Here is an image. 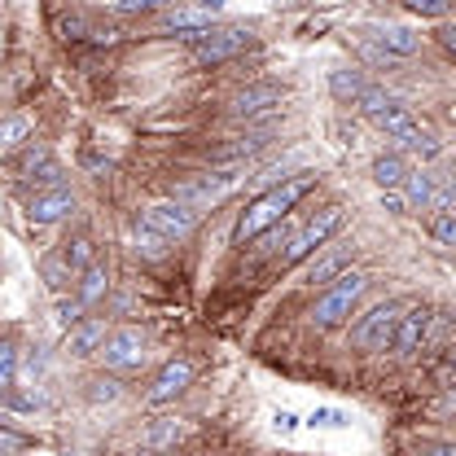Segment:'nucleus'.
Segmentation results:
<instances>
[{
  "instance_id": "f257e3e1",
  "label": "nucleus",
  "mask_w": 456,
  "mask_h": 456,
  "mask_svg": "<svg viewBox=\"0 0 456 456\" xmlns=\"http://www.w3.org/2000/svg\"><path fill=\"white\" fill-rule=\"evenodd\" d=\"M312 184H316V175H289L285 184L268 189L264 198H255V202L241 211V220H237V241L246 246V241H255L259 232H268L273 224H281L285 216H289V207H294Z\"/></svg>"
},
{
  "instance_id": "f03ea898",
  "label": "nucleus",
  "mask_w": 456,
  "mask_h": 456,
  "mask_svg": "<svg viewBox=\"0 0 456 456\" xmlns=\"http://www.w3.org/2000/svg\"><path fill=\"white\" fill-rule=\"evenodd\" d=\"M364 285H369V277H364V273H342L334 285H325V294L316 298V312H312L316 330H338L342 321L351 316V307L360 303Z\"/></svg>"
},
{
  "instance_id": "7ed1b4c3",
  "label": "nucleus",
  "mask_w": 456,
  "mask_h": 456,
  "mask_svg": "<svg viewBox=\"0 0 456 456\" xmlns=\"http://www.w3.org/2000/svg\"><path fill=\"white\" fill-rule=\"evenodd\" d=\"M399 321H403V303H378L373 312H364V316L355 321L351 342H355L360 351H387V346H395Z\"/></svg>"
},
{
  "instance_id": "20e7f679",
  "label": "nucleus",
  "mask_w": 456,
  "mask_h": 456,
  "mask_svg": "<svg viewBox=\"0 0 456 456\" xmlns=\"http://www.w3.org/2000/svg\"><path fill=\"white\" fill-rule=\"evenodd\" d=\"M342 228V207H325L321 216H312L307 224L298 228L294 237H289V246H285V255H281V264L285 268H294V264H303L312 250H321L334 232Z\"/></svg>"
},
{
  "instance_id": "39448f33",
  "label": "nucleus",
  "mask_w": 456,
  "mask_h": 456,
  "mask_svg": "<svg viewBox=\"0 0 456 456\" xmlns=\"http://www.w3.org/2000/svg\"><path fill=\"white\" fill-rule=\"evenodd\" d=\"M141 220L154 228V232H163L171 246H175V241H184V237L198 228V211H193L189 202H180V198H163V202H154Z\"/></svg>"
},
{
  "instance_id": "423d86ee",
  "label": "nucleus",
  "mask_w": 456,
  "mask_h": 456,
  "mask_svg": "<svg viewBox=\"0 0 456 456\" xmlns=\"http://www.w3.org/2000/svg\"><path fill=\"white\" fill-rule=\"evenodd\" d=\"M145 360V334L136 330V325H123V330H114L106 346H102V364L114 369V373H123V369H136Z\"/></svg>"
},
{
  "instance_id": "0eeeda50",
  "label": "nucleus",
  "mask_w": 456,
  "mask_h": 456,
  "mask_svg": "<svg viewBox=\"0 0 456 456\" xmlns=\"http://www.w3.org/2000/svg\"><path fill=\"white\" fill-rule=\"evenodd\" d=\"M250 40H255V36H250L246 27H224V31H211V36H202V40H198L193 61H198V66H220V61H228V57L241 53Z\"/></svg>"
},
{
  "instance_id": "6e6552de",
  "label": "nucleus",
  "mask_w": 456,
  "mask_h": 456,
  "mask_svg": "<svg viewBox=\"0 0 456 456\" xmlns=\"http://www.w3.org/2000/svg\"><path fill=\"white\" fill-rule=\"evenodd\" d=\"M430 330H435V312H430L426 303H421V307H408L403 321H399V330H395V355L399 360H412V355L426 346Z\"/></svg>"
},
{
  "instance_id": "1a4fd4ad",
  "label": "nucleus",
  "mask_w": 456,
  "mask_h": 456,
  "mask_svg": "<svg viewBox=\"0 0 456 456\" xmlns=\"http://www.w3.org/2000/svg\"><path fill=\"white\" fill-rule=\"evenodd\" d=\"M189 382H193V364L189 360H167L159 373H154V382H150V391H145V403H171V399H180L189 391Z\"/></svg>"
},
{
  "instance_id": "9d476101",
  "label": "nucleus",
  "mask_w": 456,
  "mask_h": 456,
  "mask_svg": "<svg viewBox=\"0 0 456 456\" xmlns=\"http://www.w3.org/2000/svg\"><path fill=\"white\" fill-rule=\"evenodd\" d=\"M281 97H285L281 84H250V88H241V93L228 102V114H232V118H255V114L281 106Z\"/></svg>"
},
{
  "instance_id": "9b49d317",
  "label": "nucleus",
  "mask_w": 456,
  "mask_h": 456,
  "mask_svg": "<svg viewBox=\"0 0 456 456\" xmlns=\"http://www.w3.org/2000/svg\"><path fill=\"white\" fill-rule=\"evenodd\" d=\"M75 211V193L61 184V189H49V193H36L31 198V207H27V216H31V224H57V220H66Z\"/></svg>"
},
{
  "instance_id": "f8f14e48",
  "label": "nucleus",
  "mask_w": 456,
  "mask_h": 456,
  "mask_svg": "<svg viewBox=\"0 0 456 456\" xmlns=\"http://www.w3.org/2000/svg\"><path fill=\"white\" fill-rule=\"evenodd\" d=\"M106 321L102 316H84L75 330H66V351L70 355H93V351H102L106 346Z\"/></svg>"
},
{
  "instance_id": "ddd939ff",
  "label": "nucleus",
  "mask_w": 456,
  "mask_h": 456,
  "mask_svg": "<svg viewBox=\"0 0 456 456\" xmlns=\"http://www.w3.org/2000/svg\"><path fill=\"white\" fill-rule=\"evenodd\" d=\"M346 259H351V246H342V250H334V255L316 259V264L307 268V277H303V281L312 285V289H325V285H334L342 277V268H346Z\"/></svg>"
},
{
  "instance_id": "4468645a",
  "label": "nucleus",
  "mask_w": 456,
  "mask_h": 456,
  "mask_svg": "<svg viewBox=\"0 0 456 456\" xmlns=\"http://www.w3.org/2000/svg\"><path fill=\"white\" fill-rule=\"evenodd\" d=\"M167 31L202 40V36H211V13L207 9H175V13H167Z\"/></svg>"
},
{
  "instance_id": "2eb2a0df",
  "label": "nucleus",
  "mask_w": 456,
  "mask_h": 456,
  "mask_svg": "<svg viewBox=\"0 0 456 456\" xmlns=\"http://www.w3.org/2000/svg\"><path fill=\"white\" fill-rule=\"evenodd\" d=\"M61 259H66V268L79 277V273H88L93 264H97V246H93V237L88 232H79V237H70L66 241V250H61Z\"/></svg>"
},
{
  "instance_id": "dca6fc26",
  "label": "nucleus",
  "mask_w": 456,
  "mask_h": 456,
  "mask_svg": "<svg viewBox=\"0 0 456 456\" xmlns=\"http://www.w3.org/2000/svg\"><path fill=\"white\" fill-rule=\"evenodd\" d=\"M106 294H110V273H106L102 264H93L88 273H79V303H84V307L102 303Z\"/></svg>"
},
{
  "instance_id": "f3484780",
  "label": "nucleus",
  "mask_w": 456,
  "mask_h": 456,
  "mask_svg": "<svg viewBox=\"0 0 456 456\" xmlns=\"http://www.w3.org/2000/svg\"><path fill=\"white\" fill-rule=\"evenodd\" d=\"M408 175H412V171L403 167L399 154H382V159L373 163V180L382 184V193H387V189H399V184H408Z\"/></svg>"
},
{
  "instance_id": "a211bd4d",
  "label": "nucleus",
  "mask_w": 456,
  "mask_h": 456,
  "mask_svg": "<svg viewBox=\"0 0 456 456\" xmlns=\"http://www.w3.org/2000/svg\"><path fill=\"white\" fill-rule=\"evenodd\" d=\"M378 45H382L387 53H395V57H412L421 40H417L408 27H382V31H378Z\"/></svg>"
},
{
  "instance_id": "6ab92c4d",
  "label": "nucleus",
  "mask_w": 456,
  "mask_h": 456,
  "mask_svg": "<svg viewBox=\"0 0 456 456\" xmlns=\"http://www.w3.org/2000/svg\"><path fill=\"white\" fill-rule=\"evenodd\" d=\"M45 163H53V159H49V150H45L40 141H31V145H27V150H22V154L13 159V175H18V180L27 184V180H31L36 171L45 167Z\"/></svg>"
},
{
  "instance_id": "aec40b11",
  "label": "nucleus",
  "mask_w": 456,
  "mask_h": 456,
  "mask_svg": "<svg viewBox=\"0 0 456 456\" xmlns=\"http://www.w3.org/2000/svg\"><path fill=\"white\" fill-rule=\"evenodd\" d=\"M330 88H334V97H338V102H360L369 84H364V75H360V70H334V75H330Z\"/></svg>"
},
{
  "instance_id": "412c9836",
  "label": "nucleus",
  "mask_w": 456,
  "mask_h": 456,
  "mask_svg": "<svg viewBox=\"0 0 456 456\" xmlns=\"http://www.w3.org/2000/svg\"><path fill=\"white\" fill-rule=\"evenodd\" d=\"M136 250L145 255V259H167L171 241L163 232H154V228L145 224V220H136Z\"/></svg>"
},
{
  "instance_id": "4be33fe9",
  "label": "nucleus",
  "mask_w": 456,
  "mask_h": 456,
  "mask_svg": "<svg viewBox=\"0 0 456 456\" xmlns=\"http://www.w3.org/2000/svg\"><path fill=\"white\" fill-rule=\"evenodd\" d=\"M268 127H259V132H246V136H232V145H224L216 159H241V154H259L264 145H268Z\"/></svg>"
},
{
  "instance_id": "5701e85b",
  "label": "nucleus",
  "mask_w": 456,
  "mask_h": 456,
  "mask_svg": "<svg viewBox=\"0 0 456 456\" xmlns=\"http://www.w3.org/2000/svg\"><path fill=\"white\" fill-rule=\"evenodd\" d=\"M18 145H31V123L22 114H9L0 123V150H18Z\"/></svg>"
},
{
  "instance_id": "b1692460",
  "label": "nucleus",
  "mask_w": 456,
  "mask_h": 456,
  "mask_svg": "<svg viewBox=\"0 0 456 456\" xmlns=\"http://www.w3.org/2000/svg\"><path fill=\"white\" fill-rule=\"evenodd\" d=\"M355 106H360V114H364L369 123H378L382 114H391V110H395L399 102H395V97H387L382 88H364V97H360Z\"/></svg>"
},
{
  "instance_id": "393cba45",
  "label": "nucleus",
  "mask_w": 456,
  "mask_h": 456,
  "mask_svg": "<svg viewBox=\"0 0 456 456\" xmlns=\"http://www.w3.org/2000/svg\"><path fill=\"white\" fill-rule=\"evenodd\" d=\"M57 325H61V330H75V325H79V321H84V303H79V294H75V298H57Z\"/></svg>"
},
{
  "instance_id": "a878e982",
  "label": "nucleus",
  "mask_w": 456,
  "mask_h": 456,
  "mask_svg": "<svg viewBox=\"0 0 456 456\" xmlns=\"http://www.w3.org/2000/svg\"><path fill=\"white\" fill-rule=\"evenodd\" d=\"M430 198H435L430 175H426V171H412V175H408V202H430Z\"/></svg>"
},
{
  "instance_id": "bb28decb",
  "label": "nucleus",
  "mask_w": 456,
  "mask_h": 456,
  "mask_svg": "<svg viewBox=\"0 0 456 456\" xmlns=\"http://www.w3.org/2000/svg\"><path fill=\"white\" fill-rule=\"evenodd\" d=\"M13 373H18V351L9 342H0V391L13 387Z\"/></svg>"
},
{
  "instance_id": "cd10ccee",
  "label": "nucleus",
  "mask_w": 456,
  "mask_h": 456,
  "mask_svg": "<svg viewBox=\"0 0 456 456\" xmlns=\"http://www.w3.org/2000/svg\"><path fill=\"white\" fill-rule=\"evenodd\" d=\"M70 277H75V273L66 268V259H49V264H45V281H49V289H57V294H61V285L70 281Z\"/></svg>"
},
{
  "instance_id": "c85d7f7f",
  "label": "nucleus",
  "mask_w": 456,
  "mask_h": 456,
  "mask_svg": "<svg viewBox=\"0 0 456 456\" xmlns=\"http://www.w3.org/2000/svg\"><path fill=\"white\" fill-rule=\"evenodd\" d=\"M88 399H93V403L118 399V382H114V378H93V382H88Z\"/></svg>"
},
{
  "instance_id": "c756f323",
  "label": "nucleus",
  "mask_w": 456,
  "mask_h": 456,
  "mask_svg": "<svg viewBox=\"0 0 456 456\" xmlns=\"http://www.w3.org/2000/svg\"><path fill=\"white\" fill-rule=\"evenodd\" d=\"M403 4H408L412 13H421V18H444L452 0H403Z\"/></svg>"
},
{
  "instance_id": "7c9ffc66",
  "label": "nucleus",
  "mask_w": 456,
  "mask_h": 456,
  "mask_svg": "<svg viewBox=\"0 0 456 456\" xmlns=\"http://www.w3.org/2000/svg\"><path fill=\"white\" fill-rule=\"evenodd\" d=\"M430 232H435V241H444V246H456V216H439V220L430 224Z\"/></svg>"
},
{
  "instance_id": "2f4dec72",
  "label": "nucleus",
  "mask_w": 456,
  "mask_h": 456,
  "mask_svg": "<svg viewBox=\"0 0 456 456\" xmlns=\"http://www.w3.org/2000/svg\"><path fill=\"white\" fill-rule=\"evenodd\" d=\"M27 448V439L18 435V430H9V426H0V456H13Z\"/></svg>"
},
{
  "instance_id": "473e14b6",
  "label": "nucleus",
  "mask_w": 456,
  "mask_h": 456,
  "mask_svg": "<svg viewBox=\"0 0 456 456\" xmlns=\"http://www.w3.org/2000/svg\"><path fill=\"white\" fill-rule=\"evenodd\" d=\"M163 4H171V0H123L114 13H154V9H163Z\"/></svg>"
},
{
  "instance_id": "72a5a7b5",
  "label": "nucleus",
  "mask_w": 456,
  "mask_h": 456,
  "mask_svg": "<svg viewBox=\"0 0 456 456\" xmlns=\"http://www.w3.org/2000/svg\"><path fill=\"white\" fill-rule=\"evenodd\" d=\"M57 31H61L66 40H79V36L88 31V22H84V18H61V27H57Z\"/></svg>"
},
{
  "instance_id": "f704fd0d",
  "label": "nucleus",
  "mask_w": 456,
  "mask_h": 456,
  "mask_svg": "<svg viewBox=\"0 0 456 456\" xmlns=\"http://www.w3.org/2000/svg\"><path fill=\"white\" fill-rule=\"evenodd\" d=\"M312 426H342V412H334V408H321V412H312Z\"/></svg>"
},
{
  "instance_id": "c9c22d12",
  "label": "nucleus",
  "mask_w": 456,
  "mask_h": 456,
  "mask_svg": "<svg viewBox=\"0 0 456 456\" xmlns=\"http://www.w3.org/2000/svg\"><path fill=\"white\" fill-rule=\"evenodd\" d=\"M439 45L448 49V53L456 57V22H448V27H439Z\"/></svg>"
},
{
  "instance_id": "e433bc0d",
  "label": "nucleus",
  "mask_w": 456,
  "mask_h": 456,
  "mask_svg": "<svg viewBox=\"0 0 456 456\" xmlns=\"http://www.w3.org/2000/svg\"><path fill=\"white\" fill-rule=\"evenodd\" d=\"M382 202H387L391 211H403V193H399V189H387V198H382Z\"/></svg>"
},
{
  "instance_id": "4c0bfd02",
  "label": "nucleus",
  "mask_w": 456,
  "mask_h": 456,
  "mask_svg": "<svg viewBox=\"0 0 456 456\" xmlns=\"http://www.w3.org/2000/svg\"><path fill=\"white\" fill-rule=\"evenodd\" d=\"M426 456H456V444H439V448H430Z\"/></svg>"
},
{
  "instance_id": "58836bf2",
  "label": "nucleus",
  "mask_w": 456,
  "mask_h": 456,
  "mask_svg": "<svg viewBox=\"0 0 456 456\" xmlns=\"http://www.w3.org/2000/svg\"><path fill=\"white\" fill-rule=\"evenodd\" d=\"M220 4H224V0H198V9H207V13H216Z\"/></svg>"
},
{
  "instance_id": "ea45409f",
  "label": "nucleus",
  "mask_w": 456,
  "mask_h": 456,
  "mask_svg": "<svg viewBox=\"0 0 456 456\" xmlns=\"http://www.w3.org/2000/svg\"><path fill=\"white\" fill-rule=\"evenodd\" d=\"M448 369H452V373H456V346H452V351H448Z\"/></svg>"
},
{
  "instance_id": "a19ab883",
  "label": "nucleus",
  "mask_w": 456,
  "mask_h": 456,
  "mask_svg": "<svg viewBox=\"0 0 456 456\" xmlns=\"http://www.w3.org/2000/svg\"><path fill=\"white\" fill-rule=\"evenodd\" d=\"M444 216H456V193H452V202H448V211Z\"/></svg>"
},
{
  "instance_id": "79ce46f5",
  "label": "nucleus",
  "mask_w": 456,
  "mask_h": 456,
  "mask_svg": "<svg viewBox=\"0 0 456 456\" xmlns=\"http://www.w3.org/2000/svg\"><path fill=\"white\" fill-rule=\"evenodd\" d=\"M102 4H110V9H118V4H123V0H102Z\"/></svg>"
},
{
  "instance_id": "37998d69",
  "label": "nucleus",
  "mask_w": 456,
  "mask_h": 456,
  "mask_svg": "<svg viewBox=\"0 0 456 456\" xmlns=\"http://www.w3.org/2000/svg\"><path fill=\"white\" fill-rule=\"evenodd\" d=\"M136 456H163V452H136Z\"/></svg>"
},
{
  "instance_id": "c03bdc74",
  "label": "nucleus",
  "mask_w": 456,
  "mask_h": 456,
  "mask_svg": "<svg viewBox=\"0 0 456 456\" xmlns=\"http://www.w3.org/2000/svg\"><path fill=\"white\" fill-rule=\"evenodd\" d=\"M452 321H456V316H452Z\"/></svg>"
}]
</instances>
